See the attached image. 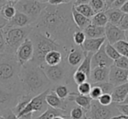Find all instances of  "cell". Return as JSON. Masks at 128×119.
Here are the masks:
<instances>
[{"label": "cell", "mask_w": 128, "mask_h": 119, "mask_svg": "<svg viewBox=\"0 0 128 119\" xmlns=\"http://www.w3.org/2000/svg\"><path fill=\"white\" fill-rule=\"evenodd\" d=\"M72 2L59 6L48 4L34 23L32 28L62 46L66 44L71 46L74 32L78 30L72 18Z\"/></svg>", "instance_id": "1"}, {"label": "cell", "mask_w": 128, "mask_h": 119, "mask_svg": "<svg viewBox=\"0 0 128 119\" xmlns=\"http://www.w3.org/2000/svg\"><path fill=\"white\" fill-rule=\"evenodd\" d=\"M20 82L21 95L32 98L50 89L52 84L40 67L35 66L31 62L21 67Z\"/></svg>", "instance_id": "2"}, {"label": "cell", "mask_w": 128, "mask_h": 119, "mask_svg": "<svg viewBox=\"0 0 128 119\" xmlns=\"http://www.w3.org/2000/svg\"><path fill=\"white\" fill-rule=\"evenodd\" d=\"M21 66L15 55L4 54L0 60V87L21 94L20 74Z\"/></svg>", "instance_id": "3"}, {"label": "cell", "mask_w": 128, "mask_h": 119, "mask_svg": "<svg viewBox=\"0 0 128 119\" xmlns=\"http://www.w3.org/2000/svg\"><path fill=\"white\" fill-rule=\"evenodd\" d=\"M29 39L32 40L34 46V57L30 61L35 66L40 67L45 63V57L51 51H60L65 50V48L55 42L54 40L46 37L44 34L32 29V32L29 35Z\"/></svg>", "instance_id": "4"}, {"label": "cell", "mask_w": 128, "mask_h": 119, "mask_svg": "<svg viewBox=\"0 0 128 119\" xmlns=\"http://www.w3.org/2000/svg\"><path fill=\"white\" fill-rule=\"evenodd\" d=\"M32 26L18 27H4V38H6V52L4 54L15 55V53L20 46L29 37L32 32Z\"/></svg>", "instance_id": "5"}, {"label": "cell", "mask_w": 128, "mask_h": 119, "mask_svg": "<svg viewBox=\"0 0 128 119\" xmlns=\"http://www.w3.org/2000/svg\"><path fill=\"white\" fill-rule=\"evenodd\" d=\"M40 68L51 83L66 85L67 82H68L70 70L68 67H66V65L63 64V62L53 67L43 64L40 66Z\"/></svg>", "instance_id": "6"}, {"label": "cell", "mask_w": 128, "mask_h": 119, "mask_svg": "<svg viewBox=\"0 0 128 119\" xmlns=\"http://www.w3.org/2000/svg\"><path fill=\"white\" fill-rule=\"evenodd\" d=\"M46 5L48 1H16L15 9L29 17L34 23Z\"/></svg>", "instance_id": "7"}, {"label": "cell", "mask_w": 128, "mask_h": 119, "mask_svg": "<svg viewBox=\"0 0 128 119\" xmlns=\"http://www.w3.org/2000/svg\"><path fill=\"white\" fill-rule=\"evenodd\" d=\"M119 115L115 104L110 106H102L98 101L92 100L90 110L89 111V117L91 119H110L112 117Z\"/></svg>", "instance_id": "8"}, {"label": "cell", "mask_w": 128, "mask_h": 119, "mask_svg": "<svg viewBox=\"0 0 128 119\" xmlns=\"http://www.w3.org/2000/svg\"><path fill=\"white\" fill-rule=\"evenodd\" d=\"M20 96V93L0 87V112L9 109L12 110Z\"/></svg>", "instance_id": "9"}, {"label": "cell", "mask_w": 128, "mask_h": 119, "mask_svg": "<svg viewBox=\"0 0 128 119\" xmlns=\"http://www.w3.org/2000/svg\"><path fill=\"white\" fill-rule=\"evenodd\" d=\"M32 57H34V46L32 40L27 38L16 51L15 58L18 64L22 67L30 62L32 60Z\"/></svg>", "instance_id": "10"}, {"label": "cell", "mask_w": 128, "mask_h": 119, "mask_svg": "<svg viewBox=\"0 0 128 119\" xmlns=\"http://www.w3.org/2000/svg\"><path fill=\"white\" fill-rule=\"evenodd\" d=\"M112 65H113V61L107 56L104 44L101 48L93 54L91 59V69L95 68H110Z\"/></svg>", "instance_id": "11"}, {"label": "cell", "mask_w": 128, "mask_h": 119, "mask_svg": "<svg viewBox=\"0 0 128 119\" xmlns=\"http://www.w3.org/2000/svg\"><path fill=\"white\" fill-rule=\"evenodd\" d=\"M104 37L110 45H114L119 41L124 40V32L118 26L108 23L104 27Z\"/></svg>", "instance_id": "12"}, {"label": "cell", "mask_w": 128, "mask_h": 119, "mask_svg": "<svg viewBox=\"0 0 128 119\" xmlns=\"http://www.w3.org/2000/svg\"><path fill=\"white\" fill-rule=\"evenodd\" d=\"M46 103L48 104V107H51L54 109H58V110H65V111H68V109L70 107H73L72 105H70V102L68 99L66 100H62L56 96L54 92L53 91V89H50V91L48 92V94L46 96Z\"/></svg>", "instance_id": "13"}, {"label": "cell", "mask_w": 128, "mask_h": 119, "mask_svg": "<svg viewBox=\"0 0 128 119\" xmlns=\"http://www.w3.org/2000/svg\"><path fill=\"white\" fill-rule=\"evenodd\" d=\"M128 77V71L123 70L112 65L110 68V73H109V82L114 87L122 85L126 83Z\"/></svg>", "instance_id": "14"}, {"label": "cell", "mask_w": 128, "mask_h": 119, "mask_svg": "<svg viewBox=\"0 0 128 119\" xmlns=\"http://www.w3.org/2000/svg\"><path fill=\"white\" fill-rule=\"evenodd\" d=\"M85 56V52L81 46H72L67 54V62L68 66L72 68H78L79 65L84 61Z\"/></svg>", "instance_id": "15"}, {"label": "cell", "mask_w": 128, "mask_h": 119, "mask_svg": "<svg viewBox=\"0 0 128 119\" xmlns=\"http://www.w3.org/2000/svg\"><path fill=\"white\" fill-rule=\"evenodd\" d=\"M110 68H95L91 69L89 82L92 84L100 82H109Z\"/></svg>", "instance_id": "16"}, {"label": "cell", "mask_w": 128, "mask_h": 119, "mask_svg": "<svg viewBox=\"0 0 128 119\" xmlns=\"http://www.w3.org/2000/svg\"><path fill=\"white\" fill-rule=\"evenodd\" d=\"M67 99L70 102L75 103L76 105L82 108L86 111H90V110L92 99L89 96H84V95H81L79 93L73 92V93H70Z\"/></svg>", "instance_id": "17"}, {"label": "cell", "mask_w": 128, "mask_h": 119, "mask_svg": "<svg viewBox=\"0 0 128 119\" xmlns=\"http://www.w3.org/2000/svg\"><path fill=\"white\" fill-rule=\"evenodd\" d=\"M32 20L26 15L23 14L21 12L17 11L15 16L12 18L10 21L7 22V25H6V27H18V28H22V27L26 26H32Z\"/></svg>", "instance_id": "18"}, {"label": "cell", "mask_w": 128, "mask_h": 119, "mask_svg": "<svg viewBox=\"0 0 128 119\" xmlns=\"http://www.w3.org/2000/svg\"><path fill=\"white\" fill-rule=\"evenodd\" d=\"M16 1H1L0 15L6 21H10L15 16L17 11L15 9Z\"/></svg>", "instance_id": "19"}, {"label": "cell", "mask_w": 128, "mask_h": 119, "mask_svg": "<svg viewBox=\"0 0 128 119\" xmlns=\"http://www.w3.org/2000/svg\"><path fill=\"white\" fill-rule=\"evenodd\" d=\"M105 41H106L105 37L99 38V39H86L81 47L85 53H96L104 44Z\"/></svg>", "instance_id": "20"}, {"label": "cell", "mask_w": 128, "mask_h": 119, "mask_svg": "<svg viewBox=\"0 0 128 119\" xmlns=\"http://www.w3.org/2000/svg\"><path fill=\"white\" fill-rule=\"evenodd\" d=\"M128 94V82L122 85L114 87L112 93L110 94L112 99V103L115 104H120L124 102V98Z\"/></svg>", "instance_id": "21"}, {"label": "cell", "mask_w": 128, "mask_h": 119, "mask_svg": "<svg viewBox=\"0 0 128 119\" xmlns=\"http://www.w3.org/2000/svg\"><path fill=\"white\" fill-rule=\"evenodd\" d=\"M71 13H72L73 21L78 30L84 31L86 27L89 26V25L91 24L90 19H89V18H87L86 17H84V16H82V14H80V13L74 8V6H72Z\"/></svg>", "instance_id": "22"}, {"label": "cell", "mask_w": 128, "mask_h": 119, "mask_svg": "<svg viewBox=\"0 0 128 119\" xmlns=\"http://www.w3.org/2000/svg\"><path fill=\"white\" fill-rule=\"evenodd\" d=\"M55 117H70V113L65 110L54 109L51 107H48L45 112H43L40 116L37 117L34 119H53Z\"/></svg>", "instance_id": "23"}, {"label": "cell", "mask_w": 128, "mask_h": 119, "mask_svg": "<svg viewBox=\"0 0 128 119\" xmlns=\"http://www.w3.org/2000/svg\"><path fill=\"white\" fill-rule=\"evenodd\" d=\"M82 32L86 36V39H99L104 37V27H99L90 25Z\"/></svg>", "instance_id": "24"}, {"label": "cell", "mask_w": 128, "mask_h": 119, "mask_svg": "<svg viewBox=\"0 0 128 119\" xmlns=\"http://www.w3.org/2000/svg\"><path fill=\"white\" fill-rule=\"evenodd\" d=\"M94 53H85V56H84V61H82L80 65L77 68V71L82 72L84 75L87 76L88 80H90V73H91V59Z\"/></svg>", "instance_id": "25"}, {"label": "cell", "mask_w": 128, "mask_h": 119, "mask_svg": "<svg viewBox=\"0 0 128 119\" xmlns=\"http://www.w3.org/2000/svg\"><path fill=\"white\" fill-rule=\"evenodd\" d=\"M63 57H62V53L60 51H51L46 55L45 57V63L44 64L48 66H57L62 62Z\"/></svg>", "instance_id": "26"}, {"label": "cell", "mask_w": 128, "mask_h": 119, "mask_svg": "<svg viewBox=\"0 0 128 119\" xmlns=\"http://www.w3.org/2000/svg\"><path fill=\"white\" fill-rule=\"evenodd\" d=\"M105 14L108 18V23L113 25H117V26L120 24L121 20L124 15L123 14V12L120 10H109V11H105Z\"/></svg>", "instance_id": "27"}, {"label": "cell", "mask_w": 128, "mask_h": 119, "mask_svg": "<svg viewBox=\"0 0 128 119\" xmlns=\"http://www.w3.org/2000/svg\"><path fill=\"white\" fill-rule=\"evenodd\" d=\"M91 25H96L99 27H105V25L108 24V18L105 14V12L101 11V12L96 13L90 19Z\"/></svg>", "instance_id": "28"}, {"label": "cell", "mask_w": 128, "mask_h": 119, "mask_svg": "<svg viewBox=\"0 0 128 119\" xmlns=\"http://www.w3.org/2000/svg\"><path fill=\"white\" fill-rule=\"evenodd\" d=\"M86 114H89V111H86L77 105H74L70 110V119H85L89 117Z\"/></svg>", "instance_id": "29"}, {"label": "cell", "mask_w": 128, "mask_h": 119, "mask_svg": "<svg viewBox=\"0 0 128 119\" xmlns=\"http://www.w3.org/2000/svg\"><path fill=\"white\" fill-rule=\"evenodd\" d=\"M31 99H32V97H30V96L21 95V96H20V98H18V102H17L16 105H15V107L12 109L13 113H14L16 116H18V114H20V112H21L22 110L26 108V106L28 104V103L30 102Z\"/></svg>", "instance_id": "30"}, {"label": "cell", "mask_w": 128, "mask_h": 119, "mask_svg": "<svg viewBox=\"0 0 128 119\" xmlns=\"http://www.w3.org/2000/svg\"><path fill=\"white\" fill-rule=\"evenodd\" d=\"M104 50H105V53H106L107 56H108L110 60H112L113 62L121 56L118 52L116 50V48L113 46V45L109 44L107 41H105V43H104Z\"/></svg>", "instance_id": "31"}, {"label": "cell", "mask_w": 128, "mask_h": 119, "mask_svg": "<svg viewBox=\"0 0 128 119\" xmlns=\"http://www.w3.org/2000/svg\"><path fill=\"white\" fill-rule=\"evenodd\" d=\"M53 91L56 94V96L62 100H66L70 93L67 85H57L56 87L53 89Z\"/></svg>", "instance_id": "32"}, {"label": "cell", "mask_w": 128, "mask_h": 119, "mask_svg": "<svg viewBox=\"0 0 128 119\" xmlns=\"http://www.w3.org/2000/svg\"><path fill=\"white\" fill-rule=\"evenodd\" d=\"M113 46L116 48V50L118 52L121 56L128 59V42H126V40L119 41V42L114 44Z\"/></svg>", "instance_id": "33"}, {"label": "cell", "mask_w": 128, "mask_h": 119, "mask_svg": "<svg viewBox=\"0 0 128 119\" xmlns=\"http://www.w3.org/2000/svg\"><path fill=\"white\" fill-rule=\"evenodd\" d=\"M72 40L75 46H82L84 41L86 40V36L82 31L77 30L76 32H74L73 37H72Z\"/></svg>", "instance_id": "34"}, {"label": "cell", "mask_w": 128, "mask_h": 119, "mask_svg": "<svg viewBox=\"0 0 128 119\" xmlns=\"http://www.w3.org/2000/svg\"><path fill=\"white\" fill-rule=\"evenodd\" d=\"M89 4L95 11V13L104 11V0H90V1H89Z\"/></svg>", "instance_id": "35"}, {"label": "cell", "mask_w": 128, "mask_h": 119, "mask_svg": "<svg viewBox=\"0 0 128 119\" xmlns=\"http://www.w3.org/2000/svg\"><path fill=\"white\" fill-rule=\"evenodd\" d=\"M73 81L75 82V83L76 84L77 86L80 85V84H82V83H84V82H89L87 76H86L84 73L77 71V70H76L73 74Z\"/></svg>", "instance_id": "36"}, {"label": "cell", "mask_w": 128, "mask_h": 119, "mask_svg": "<svg viewBox=\"0 0 128 119\" xmlns=\"http://www.w3.org/2000/svg\"><path fill=\"white\" fill-rule=\"evenodd\" d=\"M91 88H92L91 84L89 82H86L77 86V90H78L79 94L84 95V96H89L90 93Z\"/></svg>", "instance_id": "37"}, {"label": "cell", "mask_w": 128, "mask_h": 119, "mask_svg": "<svg viewBox=\"0 0 128 119\" xmlns=\"http://www.w3.org/2000/svg\"><path fill=\"white\" fill-rule=\"evenodd\" d=\"M113 65L118 68H121L123 70L128 71V59L126 57L120 56L118 60H116L113 62Z\"/></svg>", "instance_id": "38"}, {"label": "cell", "mask_w": 128, "mask_h": 119, "mask_svg": "<svg viewBox=\"0 0 128 119\" xmlns=\"http://www.w3.org/2000/svg\"><path fill=\"white\" fill-rule=\"evenodd\" d=\"M91 86H92V88H91V90L89 96L92 100H94V101H98L100 98V96L103 95V92H102L101 89L98 86H96V84H93V85L91 84Z\"/></svg>", "instance_id": "39"}, {"label": "cell", "mask_w": 128, "mask_h": 119, "mask_svg": "<svg viewBox=\"0 0 128 119\" xmlns=\"http://www.w3.org/2000/svg\"><path fill=\"white\" fill-rule=\"evenodd\" d=\"M96 85L101 89L103 94L110 95L114 89V86L112 85L110 82H100V83H96Z\"/></svg>", "instance_id": "40"}, {"label": "cell", "mask_w": 128, "mask_h": 119, "mask_svg": "<svg viewBox=\"0 0 128 119\" xmlns=\"http://www.w3.org/2000/svg\"><path fill=\"white\" fill-rule=\"evenodd\" d=\"M98 103L102 106H110L112 104V96L109 94H103L100 98L98 100Z\"/></svg>", "instance_id": "41"}, {"label": "cell", "mask_w": 128, "mask_h": 119, "mask_svg": "<svg viewBox=\"0 0 128 119\" xmlns=\"http://www.w3.org/2000/svg\"><path fill=\"white\" fill-rule=\"evenodd\" d=\"M6 52V38L3 27H0V53L4 54Z\"/></svg>", "instance_id": "42"}, {"label": "cell", "mask_w": 128, "mask_h": 119, "mask_svg": "<svg viewBox=\"0 0 128 119\" xmlns=\"http://www.w3.org/2000/svg\"><path fill=\"white\" fill-rule=\"evenodd\" d=\"M0 115L3 116L4 119H20V118H18V117H17L14 113H13L12 110H11V109L0 112Z\"/></svg>", "instance_id": "43"}, {"label": "cell", "mask_w": 128, "mask_h": 119, "mask_svg": "<svg viewBox=\"0 0 128 119\" xmlns=\"http://www.w3.org/2000/svg\"><path fill=\"white\" fill-rule=\"evenodd\" d=\"M115 107L118 110V111L119 112V114L128 117V104H123V103L115 104Z\"/></svg>", "instance_id": "44"}, {"label": "cell", "mask_w": 128, "mask_h": 119, "mask_svg": "<svg viewBox=\"0 0 128 119\" xmlns=\"http://www.w3.org/2000/svg\"><path fill=\"white\" fill-rule=\"evenodd\" d=\"M126 0H115V1H110V10H119L122 5L124 4Z\"/></svg>", "instance_id": "45"}, {"label": "cell", "mask_w": 128, "mask_h": 119, "mask_svg": "<svg viewBox=\"0 0 128 119\" xmlns=\"http://www.w3.org/2000/svg\"><path fill=\"white\" fill-rule=\"evenodd\" d=\"M118 26L122 31H124V32L128 31V15H124L120 24H119Z\"/></svg>", "instance_id": "46"}, {"label": "cell", "mask_w": 128, "mask_h": 119, "mask_svg": "<svg viewBox=\"0 0 128 119\" xmlns=\"http://www.w3.org/2000/svg\"><path fill=\"white\" fill-rule=\"evenodd\" d=\"M70 2V1H67V0H48V4L52 6H59L64 4H68Z\"/></svg>", "instance_id": "47"}, {"label": "cell", "mask_w": 128, "mask_h": 119, "mask_svg": "<svg viewBox=\"0 0 128 119\" xmlns=\"http://www.w3.org/2000/svg\"><path fill=\"white\" fill-rule=\"evenodd\" d=\"M119 10L122 11L123 14L128 15V1H126V2H124V4H123L122 7H121Z\"/></svg>", "instance_id": "48"}, {"label": "cell", "mask_w": 128, "mask_h": 119, "mask_svg": "<svg viewBox=\"0 0 128 119\" xmlns=\"http://www.w3.org/2000/svg\"><path fill=\"white\" fill-rule=\"evenodd\" d=\"M0 4H1V1H0ZM6 25H7V21L4 20V18L1 17V15H0V27H3V28H4Z\"/></svg>", "instance_id": "49"}, {"label": "cell", "mask_w": 128, "mask_h": 119, "mask_svg": "<svg viewBox=\"0 0 128 119\" xmlns=\"http://www.w3.org/2000/svg\"><path fill=\"white\" fill-rule=\"evenodd\" d=\"M110 119H128V117H126V116H123V115H121V114H119V115H117V116H115V117H112Z\"/></svg>", "instance_id": "50"}, {"label": "cell", "mask_w": 128, "mask_h": 119, "mask_svg": "<svg viewBox=\"0 0 128 119\" xmlns=\"http://www.w3.org/2000/svg\"><path fill=\"white\" fill-rule=\"evenodd\" d=\"M124 40H126V42H128V31L124 32Z\"/></svg>", "instance_id": "51"}, {"label": "cell", "mask_w": 128, "mask_h": 119, "mask_svg": "<svg viewBox=\"0 0 128 119\" xmlns=\"http://www.w3.org/2000/svg\"><path fill=\"white\" fill-rule=\"evenodd\" d=\"M123 104H128V94H127V96H126V97L124 98V102H123Z\"/></svg>", "instance_id": "52"}, {"label": "cell", "mask_w": 128, "mask_h": 119, "mask_svg": "<svg viewBox=\"0 0 128 119\" xmlns=\"http://www.w3.org/2000/svg\"><path fill=\"white\" fill-rule=\"evenodd\" d=\"M67 118H68V117H54L53 119H67Z\"/></svg>", "instance_id": "53"}, {"label": "cell", "mask_w": 128, "mask_h": 119, "mask_svg": "<svg viewBox=\"0 0 128 119\" xmlns=\"http://www.w3.org/2000/svg\"><path fill=\"white\" fill-rule=\"evenodd\" d=\"M0 119H4V117H3V116L0 115Z\"/></svg>", "instance_id": "54"}, {"label": "cell", "mask_w": 128, "mask_h": 119, "mask_svg": "<svg viewBox=\"0 0 128 119\" xmlns=\"http://www.w3.org/2000/svg\"><path fill=\"white\" fill-rule=\"evenodd\" d=\"M3 55H4V54H1V53H0V60H1V58L3 57Z\"/></svg>", "instance_id": "55"}, {"label": "cell", "mask_w": 128, "mask_h": 119, "mask_svg": "<svg viewBox=\"0 0 128 119\" xmlns=\"http://www.w3.org/2000/svg\"><path fill=\"white\" fill-rule=\"evenodd\" d=\"M85 119H91L90 117H87V118H85Z\"/></svg>", "instance_id": "56"}, {"label": "cell", "mask_w": 128, "mask_h": 119, "mask_svg": "<svg viewBox=\"0 0 128 119\" xmlns=\"http://www.w3.org/2000/svg\"><path fill=\"white\" fill-rule=\"evenodd\" d=\"M127 82H128V77H127Z\"/></svg>", "instance_id": "57"}, {"label": "cell", "mask_w": 128, "mask_h": 119, "mask_svg": "<svg viewBox=\"0 0 128 119\" xmlns=\"http://www.w3.org/2000/svg\"><path fill=\"white\" fill-rule=\"evenodd\" d=\"M67 119H70V117H68V118H67Z\"/></svg>", "instance_id": "58"}]
</instances>
